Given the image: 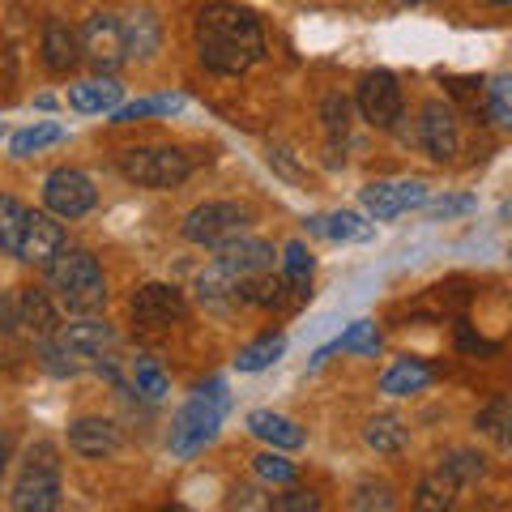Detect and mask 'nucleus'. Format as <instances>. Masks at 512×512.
I'll use <instances>...</instances> for the list:
<instances>
[{
  "mask_svg": "<svg viewBox=\"0 0 512 512\" xmlns=\"http://www.w3.org/2000/svg\"><path fill=\"white\" fill-rule=\"evenodd\" d=\"M197 52L210 73L239 77L265 56V30L256 13L218 0V5H205L197 18Z\"/></svg>",
  "mask_w": 512,
  "mask_h": 512,
  "instance_id": "obj_1",
  "label": "nucleus"
},
{
  "mask_svg": "<svg viewBox=\"0 0 512 512\" xmlns=\"http://www.w3.org/2000/svg\"><path fill=\"white\" fill-rule=\"evenodd\" d=\"M47 278H52L60 303L69 312H99L107 303V282L99 261L86 248H60V256L47 265Z\"/></svg>",
  "mask_w": 512,
  "mask_h": 512,
  "instance_id": "obj_2",
  "label": "nucleus"
},
{
  "mask_svg": "<svg viewBox=\"0 0 512 512\" xmlns=\"http://www.w3.org/2000/svg\"><path fill=\"white\" fill-rule=\"evenodd\" d=\"M60 461H56V444L39 440L35 448L26 453V466L13 483V508L22 512H52L60 508Z\"/></svg>",
  "mask_w": 512,
  "mask_h": 512,
  "instance_id": "obj_3",
  "label": "nucleus"
},
{
  "mask_svg": "<svg viewBox=\"0 0 512 512\" xmlns=\"http://www.w3.org/2000/svg\"><path fill=\"white\" fill-rule=\"evenodd\" d=\"M222 410H227V397H222V384H210V393H197L192 402L175 414V427H171V453L175 457H192L201 453L205 444L218 436L222 427Z\"/></svg>",
  "mask_w": 512,
  "mask_h": 512,
  "instance_id": "obj_4",
  "label": "nucleus"
},
{
  "mask_svg": "<svg viewBox=\"0 0 512 512\" xmlns=\"http://www.w3.org/2000/svg\"><path fill=\"white\" fill-rule=\"evenodd\" d=\"M116 167L137 188H180L188 180V154L180 150H120Z\"/></svg>",
  "mask_w": 512,
  "mask_h": 512,
  "instance_id": "obj_5",
  "label": "nucleus"
},
{
  "mask_svg": "<svg viewBox=\"0 0 512 512\" xmlns=\"http://www.w3.org/2000/svg\"><path fill=\"white\" fill-rule=\"evenodd\" d=\"M248 231V210L235 201H205L184 218V239L201 248H218Z\"/></svg>",
  "mask_w": 512,
  "mask_h": 512,
  "instance_id": "obj_6",
  "label": "nucleus"
},
{
  "mask_svg": "<svg viewBox=\"0 0 512 512\" xmlns=\"http://www.w3.org/2000/svg\"><path fill=\"white\" fill-rule=\"evenodd\" d=\"M43 201H47V210H52L56 218L73 222V218H86V214L94 210L99 192H94L90 175L73 171V167H60V171L47 175V184H43Z\"/></svg>",
  "mask_w": 512,
  "mask_h": 512,
  "instance_id": "obj_7",
  "label": "nucleus"
},
{
  "mask_svg": "<svg viewBox=\"0 0 512 512\" xmlns=\"http://www.w3.org/2000/svg\"><path fill=\"white\" fill-rule=\"evenodd\" d=\"M359 111L372 128H393L402 120V86L389 69H376L359 82Z\"/></svg>",
  "mask_w": 512,
  "mask_h": 512,
  "instance_id": "obj_8",
  "label": "nucleus"
},
{
  "mask_svg": "<svg viewBox=\"0 0 512 512\" xmlns=\"http://www.w3.org/2000/svg\"><path fill=\"white\" fill-rule=\"evenodd\" d=\"M359 201L376 222H389V218L406 214V210H419V205L427 201V184H419V180H380V184H367L359 192Z\"/></svg>",
  "mask_w": 512,
  "mask_h": 512,
  "instance_id": "obj_9",
  "label": "nucleus"
},
{
  "mask_svg": "<svg viewBox=\"0 0 512 512\" xmlns=\"http://www.w3.org/2000/svg\"><path fill=\"white\" fill-rule=\"evenodd\" d=\"M419 141L423 150L436 158V163H453V158L461 154V124H457V111L431 99L423 107V120H419Z\"/></svg>",
  "mask_w": 512,
  "mask_h": 512,
  "instance_id": "obj_10",
  "label": "nucleus"
},
{
  "mask_svg": "<svg viewBox=\"0 0 512 512\" xmlns=\"http://www.w3.org/2000/svg\"><path fill=\"white\" fill-rule=\"evenodd\" d=\"M82 52L90 64H99L103 73L120 69L128 60V43H124V22H116L111 13H94L82 26Z\"/></svg>",
  "mask_w": 512,
  "mask_h": 512,
  "instance_id": "obj_11",
  "label": "nucleus"
},
{
  "mask_svg": "<svg viewBox=\"0 0 512 512\" xmlns=\"http://www.w3.org/2000/svg\"><path fill=\"white\" fill-rule=\"evenodd\" d=\"M128 312H133V320L137 325H146V329H167V325H175V320H184L188 303H184V295L175 291V286L150 282V286H141V291L133 295Z\"/></svg>",
  "mask_w": 512,
  "mask_h": 512,
  "instance_id": "obj_12",
  "label": "nucleus"
},
{
  "mask_svg": "<svg viewBox=\"0 0 512 512\" xmlns=\"http://www.w3.org/2000/svg\"><path fill=\"white\" fill-rule=\"evenodd\" d=\"M69 448L77 457L86 461H103V457H116L124 448V436L120 427L111 419H99V414H90V419H77L69 423Z\"/></svg>",
  "mask_w": 512,
  "mask_h": 512,
  "instance_id": "obj_13",
  "label": "nucleus"
},
{
  "mask_svg": "<svg viewBox=\"0 0 512 512\" xmlns=\"http://www.w3.org/2000/svg\"><path fill=\"white\" fill-rule=\"evenodd\" d=\"M52 342L69 350L73 359H99L103 350L116 346V329H111L107 320L86 316V320H73V325H60L52 333Z\"/></svg>",
  "mask_w": 512,
  "mask_h": 512,
  "instance_id": "obj_14",
  "label": "nucleus"
},
{
  "mask_svg": "<svg viewBox=\"0 0 512 512\" xmlns=\"http://www.w3.org/2000/svg\"><path fill=\"white\" fill-rule=\"evenodd\" d=\"M64 248V227L56 222V214H30L26 218V231H22V248H18V261L26 265H52Z\"/></svg>",
  "mask_w": 512,
  "mask_h": 512,
  "instance_id": "obj_15",
  "label": "nucleus"
},
{
  "mask_svg": "<svg viewBox=\"0 0 512 512\" xmlns=\"http://www.w3.org/2000/svg\"><path fill=\"white\" fill-rule=\"evenodd\" d=\"M218 261L235 269L239 278H252V274H265V269H274V248L265 244V239H256V235H235L227 239V244H218Z\"/></svg>",
  "mask_w": 512,
  "mask_h": 512,
  "instance_id": "obj_16",
  "label": "nucleus"
},
{
  "mask_svg": "<svg viewBox=\"0 0 512 512\" xmlns=\"http://www.w3.org/2000/svg\"><path fill=\"white\" fill-rule=\"evenodd\" d=\"M82 30H73L69 22L52 18L43 26V64L52 73H73L77 60H82Z\"/></svg>",
  "mask_w": 512,
  "mask_h": 512,
  "instance_id": "obj_17",
  "label": "nucleus"
},
{
  "mask_svg": "<svg viewBox=\"0 0 512 512\" xmlns=\"http://www.w3.org/2000/svg\"><path fill=\"white\" fill-rule=\"evenodd\" d=\"M197 295H201L205 308L231 312L235 303H244V278H239L235 269H227L222 261H214V269H205V274L197 278Z\"/></svg>",
  "mask_w": 512,
  "mask_h": 512,
  "instance_id": "obj_18",
  "label": "nucleus"
},
{
  "mask_svg": "<svg viewBox=\"0 0 512 512\" xmlns=\"http://www.w3.org/2000/svg\"><path fill=\"white\" fill-rule=\"evenodd\" d=\"M248 431L256 440L274 444V448H299L303 444V427L295 419H286V414H274V410H252Z\"/></svg>",
  "mask_w": 512,
  "mask_h": 512,
  "instance_id": "obj_19",
  "label": "nucleus"
},
{
  "mask_svg": "<svg viewBox=\"0 0 512 512\" xmlns=\"http://www.w3.org/2000/svg\"><path fill=\"white\" fill-rule=\"evenodd\" d=\"M18 308H22V325L30 333H39V338H52V333L60 329V312L47 291H39V286H26V291H18Z\"/></svg>",
  "mask_w": 512,
  "mask_h": 512,
  "instance_id": "obj_20",
  "label": "nucleus"
},
{
  "mask_svg": "<svg viewBox=\"0 0 512 512\" xmlns=\"http://www.w3.org/2000/svg\"><path fill=\"white\" fill-rule=\"evenodd\" d=\"M461 491H466V487H461L448 470H440V466H436V470H431V474L423 478V483H419V491H414V508H423V512L453 508Z\"/></svg>",
  "mask_w": 512,
  "mask_h": 512,
  "instance_id": "obj_21",
  "label": "nucleus"
},
{
  "mask_svg": "<svg viewBox=\"0 0 512 512\" xmlns=\"http://www.w3.org/2000/svg\"><path fill=\"white\" fill-rule=\"evenodd\" d=\"M431 384V372L419 363V359H397L389 372H384L380 380V393H389V397H410V393H419Z\"/></svg>",
  "mask_w": 512,
  "mask_h": 512,
  "instance_id": "obj_22",
  "label": "nucleus"
},
{
  "mask_svg": "<svg viewBox=\"0 0 512 512\" xmlns=\"http://www.w3.org/2000/svg\"><path fill=\"white\" fill-rule=\"evenodd\" d=\"M158 18L154 13H133V18L124 22V43H128V60H150L154 52H158Z\"/></svg>",
  "mask_w": 512,
  "mask_h": 512,
  "instance_id": "obj_23",
  "label": "nucleus"
},
{
  "mask_svg": "<svg viewBox=\"0 0 512 512\" xmlns=\"http://www.w3.org/2000/svg\"><path fill=\"white\" fill-rule=\"evenodd\" d=\"M363 440H367V448H376V453H402L410 431L402 419H393V414H376V419H367Z\"/></svg>",
  "mask_w": 512,
  "mask_h": 512,
  "instance_id": "obj_24",
  "label": "nucleus"
},
{
  "mask_svg": "<svg viewBox=\"0 0 512 512\" xmlns=\"http://www.w3.org/2000/svg\"><path fill=\"white\" fill-rule=\"evenodd\" d=\"M120 86L111 82V77H99V82H82L69 90V103L77 111H116L120 107Z\"/></svg>",
  "mask_w": 512,
  "mask_h": 512,
  "instance_id": "obj_25",
  "label": "nucleus"
},
{
  "mask_svg": "<svg viewBox=\"0 0 512 512\" xmlns=\"http://www.w3.org/2000/svg\"><path fill=\"white\" fill-rule=\"evenodd\" d=\"M312 231L329 235V239H342V244H367L372 239V222H363L359 214H329V218H312Z\"/></svg>",
  "mask_w": 512,
  "mask_h": 512,
  "instance_id": "obj_26",
  "label": "nucleus"
},
{
  "mask_svg": "<svg viewBox=\"0 0 512 512\" xmlns=\"http://www.w3.org/2000/svg\"><path fill=\"white\" fill-rule=\"evenodd\" d=\"M282 355H286V338L282 333H265V338H256L252 346L239 350L235 367L239 372H265V367H274Z\"/></svg>",
  "mask_w": 512,
  "mask_h": 512,
  "instance_id": "obj_27",
  "label": "nucleus"
},
{
  "mask_svg": "<svg viewBox=\"0 0 512 512\" xmlns=\"http://www.w3.org/2000/svg\"><path fill=\"white\" fill-rule=\"evenodd\" d=\"M26 218H30V210L18 197H0V248L13 252V256H18V248H22Z\"/></svg>",
  "mask_w": 512,
  "mask_h": 512,
  "instance_id": "obj_28",
  "label": "nucleus"
},
{
  "mask_svg": "<svg viewBox=\"0 0 512 512\" xmlns=\"http://www.w3.org/2000/svg\"><path fill=\"white\" fill-rule=\"evenodd\" d=\"M376 346H380V333H376L372 320H355L346 338H338L329 350H320V355H316L312 363H325V359L333 355V350H359V355H376Z\"/></svg>",
  "mask_w": 512,
  "mask_h": 512,
  "instance_id": "obj_29",
  "label": "nucleus"
},
{
  "mask_svg": "<svg viewBox=\"0 0 512 512\" xmlns=\"http://www.w3.org/2000/svg\"><path fill=\"white\" fill-rule=\"evenodd\" d=\"M64 133H60V124H35V128H22L18 137H13V154L18 158H26V154H39V150H47V146H56Z\"/></svg>",
  "mask_w": 512,
  "mask_h": 512,
  "instance_id": "obj_30",
  "label": "nucleus"
},
{
  "mask_svg": "<svg viewBox=\"0 0 512 512\" xmlns=\"http://www.w3.org/2000/svg\"><path fill=\"white\" fill-rule=\"evenodd\" d=\"M440 470L453 474L461 487H470V483H478V478L487 474V461L478 457V453H466V448H457V453H448V457L440 461Z\"/></svg>",
  "mask_w": 512,
  "mask_h": 512,
  "instance_id": "obj_31",
  "label": "nucleus"
},
{
  "mask_svg": "<svg viewBox=\"0 0 512 512\" xmlns=\"http://www.w3.org/2000/svg\"><path fill=\"white\" fill-rule=\"evenodd\" d=\"M252 470H256V478L261 483H274V487H286V483H295V461H286L282 453H261L252 461Z\"/></svg>",
  "mask_w": 512,
  "mask_h": 512,
  "instance_id": "obj_32",
  "label": "nucleus"
},
{
  "mask_svg": "<svg viewBox=\"0 0 512 512\" xmlns=\"http://www.w3.org/2000/svg\"><path fill=\"white\" fill-rule=\"evenodd\" d=\"M184 99H141V103H128V107H116V124H133L141 116H171V111H180Z\"/></svg>",
  "mask_w": 512,
  "mask_h": 512,
  "instance_id": "obj_33",
  "label": "nucleus"
},
{
  "mask_svg": "<svg viewBox=\"0 0 512 512\" xmlns=\"http://www.w3.org/2000/svg\"><path fill=\"white\" fill-rule=\"evenodd\" d=\"M282 274L291 278L299 291H308V278H312V252L303 248L299 239H295V244H286V252H282Z\"/></svg>",
  "mask_w": 512,
  "mask_h": 512,
  "instance_id": "obj_34",
  "label": "nucleus"
},
{
  "mask_svg": "<svg viewBox=\"0 0 512 512\" xmlns=\"http://www.w3.org/2000/svg\"><path fill=\"white\" fill-rule=\"evenodd\" d=\"M487 111L500 128H512V77H495L487 86Z\"/></svg>",
  "mask_w": 512,
  "mask_h": 512,
  "instance_id": "obj_35",
  "label": "nucleus"
},
{
  "mask_svg": "<svg viewBox=\"0 0 512 512\" xmlns=\"http://www.w3.org/2000/svg\"><path fill=\"white\" fill-rule=\"evenodd\" d=\"M133 380H137V393H146L150 402H158V397H167V393H171V380L158 372V363H150V359H141V363H137Z\"/></svg>",
  "mask_w": 512,
  "mask_h": 512,
  "instance_id": "obj_36",
  "label": "nucleus"
},
{
  "mask_svg": "<svg viewBox=\"0 0 512 512\" xmlns=\"http://www.w3.org/2000/svg\"><path fill=\"white\" fill-rule=\"evenodd\" d=\"M320 120H325V128L333 137L346 133V124H350V103L342 99V94H329L325 103H320Z\"/></svg>",
  "mask_w": 512,
  "mask_h": 512,
  "instance_id": "obj_37",
  "label": "nucleus"
},
{
  "mask_svg": "<svg viewBox=\"0 0 512 512\" xmlns=\"http://www.w3.org/2000/svg\"><path fill=\"white\" fill-rule=\"evenodd\" d=\"M355 508H393V487L389 483H363L355 495Z\"/></svg>",
  "mask_w": 512,
  "mask_h": 512,
  "instance_id": "obj_38",
  "label": "nucleus"
},
{
  "mask_svg": "<svg viewBox=\"0 0 512 512\" xmlns=\"http://www.w3.org/2000/svg\"><path fill=\"white\" fill-rule=\"evenodd\" d=\"M269 508H278V512H312V508H320V500L312 491H286V495H274Z\"/></svg>",
  "mask_w": 512,
  "mask_h": 512,
  "instance_id": "obj_39",
  "label": "nucleus"
},
{
  "mask_svg": "<svg viewBox=\"0 0 512 512\" xmlns=\"http://www.w3.org/2000/svg\"><path fill=\"white\" fill-rule=\"evenodd\" d=\"M22 325V308H18V295H0V338L13 333Z\"/></svg>",
  "mask_w": 512,
  "mask_h": 512,
  "instance_id": "obj_40",
  "label": "nucleus"
},
{
  "mask_svg": "<svg viewBox=\"0 0 512 512\" xmlns=\"http://www.w3.org/2000/svg\"><path fill=\"white\" fill-rule=\"evenodd\" d=\"M466 210H474L470 197H453V201H436V205H431V214H436V218H453V214H466Z\"/></svg>",
  "mask_w": 512,
  "mask_h": 512,
  "instance_id": "obj_41",
  "label": "nucleus"
},
{
  "mask_svg": "<svg viewBox=\"0 0 512 512\" xmlns=\"http://www.w3.org/2000/svg\"><path fill=\"white\" fill-rule=\"evenodd\" d=\"M9 461H13V436L0 431V483H5V474H9Z\"/></svg>",
  "mask_w": 512,
  "mask_h": 512,
  "instance_id": "obj_42",
  "label": "nucleus"
},
{
  "mask_svg": "<svg viewBox=\"0 0 512 512\" xmlns=\"http://www.w3.org/2000/svg\"><path fill=\"white\" fill-rule=\"evenodd\" d=\"M495 444H500L504 448V453H512V414H508V419H504V427L500 431H495V436H491Z\"/></svg>",
  "mask_w": 512,
  "mask_h": 512,
  "instance_id": "obj_43",
  "label": "nucleus"
},
{
  "mask_svg": "<svg viewBox=\"0 0 512 512\" xmlns=\"http://www.w3.org/2000/svg\"><path fill=\"white\" fill-rule=\"evenodd\" d=\"M487 5H495V9H508V5H512V0H487Z\"/></svg>",
  "mask_w": 512,
  "mask_h": 512,
  "instance_id": "obj_44",
  "label": "nucleus"
},
{
  "mask_svg": "<svg viewBox=\"0 0 512 512\" xmlns=\"http://www.w3.org/2000/svg\"><path fill=\"white\" fill-rule=\"evenodd\" d=\"M402 5H423V0H402Z\"/></svg>",
  "mask_w": 512,
  "mask_h": 512,
  "instance_id": "obj_45",
  "label": "nucleus"
}]
</instances>
